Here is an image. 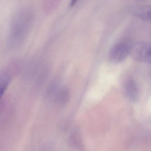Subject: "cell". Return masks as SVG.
Listing matches in <instances>:
<instances>
[{"mask_svg":"<svg viewBox=\"0 0 151 151\" xmlns=\"http://www.w3.org/2000/svg\"><path fill=\"white\" fill-rule=\"evenodd\" d=\"M35 19L33 10L24 7L17 11L13 15L11 24V35L14 38L25 36L31 28Z\"/></svg>","mask_w":151,"mask_h":151,"instance_id":"obj_1","label":"cell"},{"mask_svg":"<svg viewBox=\"0 0 151 151\" xmlns=\"http://www.w3.org/2000/svg\"><path fill=\"white\" fill-rule=\"evenodd\" d=\"M129 55L137 62L150 63H151V47L144 42H137L130 46Z\"/></svg>","mask_w":151,"mask_h":151,"instance_id":"obj_2","label":"cell"},{"mask_svg":"<svg viewBox=\"0 0 151 151\" xmlns=\"http://www.w3.org/2000/svg\"><path fill=\"white\" fill-rule=\"evenodd\" d=\"M130 46L125 43H120L113 47L110 52V60L114 63L124 61L129 55Z\"/></svg>","mask_w":151,"mask_h":151,"instance_id":"obj_3","label":"cell"},{"mask_svg":"<svg viewBox=\"0 0 151 151\" xmlns=\"http://www.w3.org/2000/svg\"><path fill=\"white\" fill-rule=\"evenodd\" d=\"M124 94L128 100L135 102L139 97V90L137 84L133 80H129L125 83L124 88Z\"/></svg>","mask_w":151,"mask_h":151,"instance_id":"obj_4","label":"cell"},{"mask_svg":"<svg viewBox=\"0 0 151 151\" xmlns=\"http://www.w3.org/2000/svg\"><path fill=\"white\" fill-rule=\"evenodd\" d=\"M11 81L10 74L6 71H0V100Z\"/></svg>","mask_w":151,"mask_h":151,"instance_id":"obj_5","label":"cell"},{"mask_svg":"<svg viewBox=\"0 0 151 151\" xmlns=\"http://www.w3.org/2000/svg\"><path fill=\"white\" fill-rule=\"evenodd\" d=\"M62 0H43L42 10L47 15L53 13L59 5Z\"/></svg>","mask_w":151,"mask_h":151,"instance_id":"obj_6","label":"cell"},{"mask_svg":"<svg viewBox=\"0 0 151 151\" xmlns=\"http://www.w3.org/2000/svg\"><path fill=\"white\" fill-rule=\"evenodd\" d=\"M136 16L142 20L150 21L151 9L150 6H144L140 8L136 12Z\"/></svg>","mask_w":151,"mask_h":151,"instance_id":"obj_7","label":"cell"},{"mask_svg":"<svg viewBox=\"0 0 151 151\" xmlns=\"http://www.w3.org/2000/svg\"><path fill=\"white\" fill-rule=\"evenodd\" d=\"M70 98V93L68 89L63 88L58 93L57 99L59 103L62 104H65L68 102Z\"/></svg>","mask_w":151,"mask_h":151,"instance_id":"obj_8","label":"cell"},{"mask_svg":"<svg viewBox=\"0 0 151 151\" xmlns=\"http://www.w3.org/2000/svg\"><path fill=\"white\" fill-rule=\"evenodd\" d=\"M78 1V0H71V3H70V6H71V7H73V6H74Z\"/></svg>","mask_w":151,"mask_h":151,"instance_id":"obj_9","label":"cell"}]
</instances>
